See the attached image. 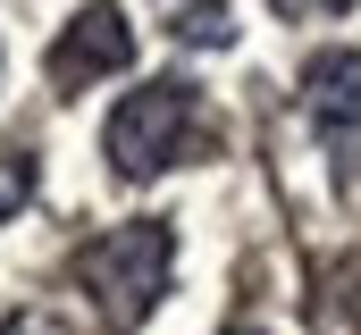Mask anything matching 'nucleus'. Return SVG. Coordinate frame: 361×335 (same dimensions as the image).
<instances>
[{"label": "nucleus", "mask_w": 361, "mask_h": 335, "mask_svg": "<svg viewBox=\"0 0 361 335\" xmlns=\"http://www.w3.org/2000/svg\"><path fill=\"white\" fill-rule=\"evenodd\" d=\"M169 268H177V235H169L160 218H126V227H109V235H92V244L76 251V285L92 293L101 327H118V335H135L160 310Z\"/></svg>", "instance_id": "1"}, {"label": "nucleus", "mask_w": 361, "mask_h": 335, "mask_svg": "<svg viewBox=\"0 0 361 335\" xmlns=\"http://www.w3.org/2000/svg\"><path fill=\"white\" fill-rule=\"evenodd\" d=\"M202 143V92L177 76L143 84V92H126L118 109H109V168L118 176H160V168H177L185 151Z\"/></svg>", "instance_id": "2"}, {"label": "nucleus", "mask_w": 361, "mask_h": 335, "mask_svg": "<svg viewBox=\"0 0 361 335\" xmlns=\"http://www.w3.org/2000/svg\"><path fill=\"white\" fill-rule=\"evenodd\" d=\"M126 59H135L126 8H118V0H85V8L59 25V42H51V84H59V92H85V84L118 76Z\"/></svg>", "instance_id": "3"}, {"label": "nucleus", "mask_w": 361, "mask_h": 335, "mask_svg": "<svg viewBox=\"0 0 361 335\" xmlns=\"http://www.w3.org/2000/svg\"><path fill=\"white\" fill-rule=\"evenodd\" d=\"M302 109L319 134H353L361 126V51H319L302 68Z\"/></svg>", "instance_id": "4"}, {"label": "nucleus", "mask_w": 361, "mask_h": 335, "mask_svg": "<svg viewBox=\"0 0 361 335\" xmlns=\"http://www.w3.org/2000/svg\"><path fill=\"white\" fill-rule=\"evenodd\" d=\"M169 25H177V42H202V51H227V42H235V25H227V0H185Z\"/></svg>", "instance_id": "5"}, {"label": "nucleus", "mask_w": 361, "mask_h": 335, "mask_svg": "<svg viewBox=\"0 0 361 335\" xmlns=\"http://www.w3.org/2000/svg\"><path fill=\"white\" fill-rule=\"evenodd\" d=\"M34 176H42V168H34V151H17V143L0 151V218H17V210L34 201Z\"/></svg>", "instance_id": "6"}, {"label": "nucleus", "mask_w": 361, "mask_h": 335, "mask_svg": "<svg viewBox=\"0 0 361 335\" xmlns=\"http://www.w3.org/2000/svg\"><path fill=\"white\" fill-rule=\"evenodd\" d=\"M0 335H76V327H59L51 310H17V319H0Z\"/></svg>", "instance_id": "7"}, {"label": "nucleus", "mask_w": 361, "mask_h": 335, "mask_svg": "<svg viewBox=\"0 0 361 335\" xmlns=\"http://www.w3.org/2000/svg\"><path fill=\"white\" fill-rule=\"evenodd\" d=\"M277 17H328V8H353V0H269Z\"/></svg>", "instance_id": "8"}]
</instances>
